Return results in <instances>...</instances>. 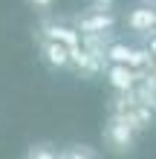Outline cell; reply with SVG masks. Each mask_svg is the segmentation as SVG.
I'll return each instance as SVG.
<instances>
[{
  "mask_svg": "<svg viewBox=\"0 0 156 159\" xmlns=\"http://www.w3.org/2000/svg\"><path fill=\"white\" fill-rule=\"evenodd\" d=\"M150 52L156 55V35H153V41H150Z\"/></svg>",
  "mask_w": 156,
  "mask_h": 159,
  "instance_id": "cell-10",
  "label": "cell"
},
{
  "mask_svg": "<svg viewBox=\"0 0 156 159\" xmlns=\"http://www.w3.org/2000/svg\"><path fill=\"white\" fill-rule=\"evenodd\" d=\"M43 38H52V41H61V43H67V46H78L81 41V35L78 29H69V26H43Z\"/></svg>",
  "mask_w": 156,
  "mask_h": 159,
  "instance_id": "cell-6",
  "label": "cell"
},
{
  "mask_svg": "<svg viewBox=\"0 0 156 159\" xmlns=\"http://www.w3.org/2000/svg\"><path fill=\"white\" fill-rule=\"evenodd\" d=\"M90 3H93V6H98V9H110V6L116 3V0H90Z\"/></svg>",
  "mask_w": 156,
  "mask_h": 159,
  "instance_id": "cell-9",
  "label": "cell"
},
{
  "mask_svg": "<svg viewBox=\"0 0 156 159\" xmlns=\"http://www.w3.org/2000/svg\"><path fill=\"white\" fill-rule=\"evenodd\" d=\"M72 46L61 43V41H52V38H43L41 41V58L49 64L52 70H69L72 64Z\"/></svg>",
  "mask_w": 156,
  "mask_h": 159,
  "instance_id": "cell-2",
  "label": "cell"
},
{
  "mask_svg": "<svg viewBox=\"0 0 156 159\" xmlns=\"http://www.w3.org/2000/svg\"><path fill=\"white\" fill-rule=\"evenodd\" d=\"M127 26L139 35H156V9L150 6H139L127 15Z\"/></svg>",
  "mask_w": 156,
  "mask_h": 159,
  "instance_id": "cell-4",
  "label": "cell"
},
{
  "mask_svg": "<svg viewBox=\"0 0 156 159\" xmlns=\"http://www.w3.org/2000/svg\"><path fill=\"white\" fill-rule=\"evenodd\" d=\"M133 119L124 116V119H113L110 125L104 127V142L113 148V151H130L133 148Z\"/></svg>",
  "mask_w": 156,
  "mask_h": 159,
  "instance_id": "cell-1",
  "label": "cell"
},
{
  "mask_svg": "<svg viewBox=\"0 0 156 159\" xmlns=\"http://www.w3.org/2000/svg\"><path fill=\"white\" fill-rule=\"evenodd\" d=\"M32 9H38V12H49V9L55 6V0H26Z\"/></svg>",
  "mask_w": 156,
  "mask_h": 159,
  "instance_id": "cell-8",
  "label": "cell"
},
{
  "mask_svg": "<svg viewBox=\"0 0 156 159\" xmlns=\"http://www.w3.org/2000/svg\"><path fill=\"white\" fill-rule=\"evenodd\" d=\"M116 20H113V15L107 12V9H93V12H87V15H78V20H75V29L78 32H87V35H101L104 29H110Z\"/></svg>",
  "mask_w": 156,
  "mask_h": 159,
  "instance_id": "cell-3",
  "label": "cell"
},
{
  "mask_svg": "<svg viewBox=\"0 0 156 159\" xmlns=\"http://www.w3.org/2000/svg\"><path fill=\"white\" fill-rule=\"evenodd\" d=\"M107 58L113 61V64H130V58H133V49H130V46L116 43V46H110V49H107Z\"/></svg>",
  "mask_w": 156,
  "mask_h": 159,
  "instance_id": "cell-7",
  "label": "cell"
},
{
  "mask_svg": "<svg viewBox=\"0 0 156 159\" xmlns=\"http://www.w3.org/2000/svg\"><path fill=\"white\" fill-rule=\"evenodd\" d=\"M107 75H110V84H113L116 90H122V93L133 90V81H136V75H133L130 64H113Z\"/></svg>",
  "mask_w": 156,
  "mask_h": 159,
  "instance_id": "cell-5",
  "label": "cell"
}]
</instances>
